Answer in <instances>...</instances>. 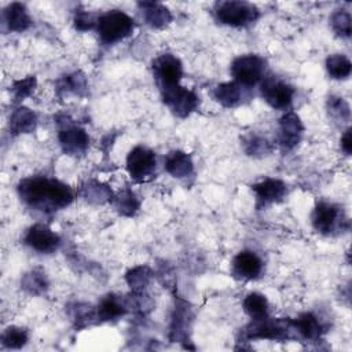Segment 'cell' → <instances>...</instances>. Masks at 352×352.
Instances as JSON below:
<instances>
[{
	"label": "cell",
	"instance_id": "obj_1",
	"mask_svg": "<svg viewBox=\"0 0 352 352\" xmlns=\"http://www.w3.org/2000/svg\"><path fill=\"white\" fill-rule=\"evenodd\" d=\"M18 194L29 208L43 213L66 208L74 198L69 186L47 176H32L21 180Z\"/></svg>",
	"mask_w": 352,
	"mask_h": 352
},
{
	"label": "cell",
	"instance_id": "obj_2",
	"mask_svg": "<svg viewBox=\"0 0 352 352\" xmlns=\"http://www.w3.org/2000/svg\"><path fill=\"white\" fill-rule=\"evenodd\" d=\"M135 29V21L121 10L99 14L96 32L103 44H114L128 37Z\"/></svg>",
	"mask_w": 352,
	"mask_h": 352
},
{
	"label": "cell",
	"instance_id": "obj_3",
	"mask_svg": "<svg viewBox=\"0 0 352 352\" xmlns=\"http://www.w3.org/2000/svg\"><path fill=\"white\" fill-rule=\"evenodd\" d=\"M213 12L220 23L232 28L248 26L260 15L258 8L254 4L236 0L217 1L213 7Z\"/></svg>",
	"mask_w": 352,
	"mask_h": 352
},
{
	"label": "cell",
	"instance_id": "obj_4",
	"mask_svg": "<svg viewBox=\"0 0 352 352\" xmlns=\"http://www.w3.org/2000/svg\"><path fill=\"white\" fill-rule=\"evenodd\" d=\"M267 62L256 54L241 55L231 63V74L234 81L242 87H253L264 78Z\"/></svg>",
	"mask_w": 352,
	"mask_h": 352
},
{
	"label": "cell",
	"instance_id": "obj_5",
	"mask_svg": "<svg viewBox=\"0 0 352 352\" xmlns=\"http://www.w3.org/2000/svg\"><path fill=\"white\" fill-rule=\"evenodd\" d=\"M294 327L292 320L286 319H270L268 316L260 320H252L245 329V337L248 340H287L292 338Z\"/></svg>",
	"mask_w": 352,
	"mask_h": 352
},
{
	"label": "cell",
	"instance_id": "obj_6",
	"mask_svg": "<svg viewBox=\"0 0 352 352\" xmlns=\"http://www.w3.org/2000/svg\"><path fill=\"white\" fill-rule=\"evenodd\" d=\"M261 98L276 110H286L293 102L294 88L276 76H267L260 81Z\"/></svg>",
	"mask_w": 352,
	"mask_h": 352
},
{
	"label": "cell",
	"instance_id": "obj_7",
	"mask_svg": "<svg viewBox=\"0 0 352 352\" xmlns=\"http://www.w3.org/2000/svg\"><path fill=\"white\" fill-rule=\"evenodd\" d=\"M157 168L155 153L144 146L133 147L126 157V170L135 182H144L153 176Z\"/></svg>",
	"mask_w": 352,
	"mask_h": 352
},
{
	"label": "cell",
	"instance_id": "obj_8",
	"mask_svg": "<svg viewBox=\"0 0 352 352\" xmlns=\"http://www.w3.org/2000/svg\"><path fill=\"white\" fill-rule=\"evenodd\" d=\"M58 140L62 150L69 155H81L89 146L88 133L70 120L58 121Z\"/></svg>",
	"mask_w": 352,
	"mask_h": 352
},
{
	"label": "cell",
	"instance_id": "obj_9",
	"mask_svg": "<svg viewBox=\"0 0 352 352\" xmlns=\"http://www.w3.org/2000/svg\"><path fill=\"white\" fill-rule=\"evenodd\" d=\"M160 91L164 103L177 117H187L198 106V96L192 91L182 87L180 84Z\"/></svg>",
	"mask_w": 352,
	"mask_h": 352
},
{
	"label": "cell",
	"instance_id": "obj_10",
	"mask_svg": "<svg viewBox=\"0 0 352 352\" xmlns=\"http://www.w3.org/2000/svg\"><path fill=\"white\" fill-rule=\"evenodd\" d=\"M153 73L160 89L180 84L183 66L179 58L172 54H162L153 60Z\"/></svg>",
	"mask_w": 352,
	"mask_h": 352
},
{
	"label": "cell",
	"instance_id": "obj_11",
	"mask_svg": "<svg viewBox=\"0 0 352 352\" xmlns=\"http://www.w3.org/2000/svg\"><path fill=\"white\" fill-rule=\"evenodd\" d=\"M23 242L33 250L43 253V254H50L54 253L59 245H60V238L56 232H54L51 228H48L44 224H33L29 227L25 232Z\"/></svg>",
	"mask_w": 352,
	"mask_h": 352
},
{
	"label": "cell",
	"instance_id": "obj_12",
	"mask_svg": "<svg viewBox=\"0 0 352 352\" xmlns=\"http://www.w3.org/2000/svg\"><path fill=\"white\" fill-rule=\"evenodd\" d=\"M314 228L324 235L333 234L342 221V210L330 202H319L311 216Z\"/></svg>",
	"mask_w": 352,
	"mask_h": 352
},
{
	"label": "cell",
	"instance_id": "obj_13",
	"mask_svg": "<svg viewBox=\"0 0 352 352\" xmlns=\"http://www.w3.org/2000/svg\"><path fill=\"white\" fill-rule=\"evenodd\" d=\"M252 190L256 195L257 209H261V208H265L268 205L282 201L287 192L286 184L282 180L272 179V177H267V179L253 184Z\"/></svg>",
	"mask_w": 352,
	"mask_h": 352
},
{
	"label": "cell",
	"instance_id": "obj_14",
	"mask_svg": "<svg viewBox=\"0 0 352 352\" xmlns=\"http://www.w3.org/2000/svg\"><path fill=\"white\" fill-rule=\"evenodd\" d=\"M232 274L245 280L257 279L263 272V260L252 250H241L231 263Z\"/></svg>",
	"mask_w": 352,
	"mask_h": 352
},
{
	"label": "cell",
	"instance_id": "obj_15",
	"mask_svg": "<svg viewBox=\"0 0 352 352\" xmlns=\"http://www.w3.org/2000/svg\"><path fill=\"white\" fill-rule=\"evenodd\" d=\"M304 126L300 117L293 113H285L279 120V129H278V140L279 144L287 150L296 147L302 136Z\"/></svg>",
	"mask_w": 352,
	"mask_h": 352
},
{
	"label": "cell",
	"instance_id": "obj_16",
	"mask_svg": "<svg viewBox=\"0 0 352 352\" xmlns=\"http://www.w3.org/2000/svg\"><path fill=\"white\" fill-rule=\"evenodd\" d=\"M1 25L8 32H25L32 26V18L25 4L11 3L1 11Z\"/></svg>",
	"mask_w": 352,
	"mask_h": 352
},
{
	"label": "cell",
	"instance_id": "obj_17",
	"mask_svg": "<svg viewBox=\"0 0 352 352\" xmlns=\"http://www.w3.org/2000/svg\"><path fill=\"white\" fill-rule=\"evenodd\" d=\"M164 168L172 177L176 179H186L194 172L191 157L180 150H172L165 155Z\"/></svg>",
	"mask_w": 352,
	"mask_h": 352
},
{
	"label": "cell",
	"instance_id": "obj_18",
	"mask_svg": "<svg viewBox=\"0 0 352 352\" xmlns=\"http://www.w3.org/2000/svg\"><path fill=\"white\" fill-rule=\"evenodd\" d=\"M138 7L140 8V12H142V16H143L144 22L148 26L154 28V29L165 28L172 21L170 11L161 3L140 1V3H138Z\"/></svg>",
	"mask_w": 352,
	"mask_h": 352
},
{
	"label": "cell",
	"instance_id": "obj_19",
	"mask_svg": "<svg viewBox=\"0 0 352 352\" xmlns=\"http://www.w3.org/2000/svg\"><path fill=\"white\" fill-rule=\"evenodd\" d=\"M242 85L235 81L221 82L213 88V98L224 107H234L242 102L243 91Z\"/></svg>",
	"mask_w": 352,
	"mask_h": 352
},
{
	"label": "cell",
	"instance_id": "obj_20",
	"mask_svg": "<svg viewBox=\"0 0 352 352\" xmlns=\"http://www.w3.org/2000/svg\"><path fill=\"white\" fill-rule=\"evenodd\" d=\"M126 308H128V304L124 302L121 297L109 294L100 300L96 309V316L100 320L117 319L126 312Z\"/></svg>",
	"mask_w": 352,
	"mask_h": 352
},
{
	"label": "cell",
	"instance_id": "obj_21",
	"mask_svg": "<svg viewBox=\"0 0 352 352\" xmlns=\"http://www.w3.org/2000/svg\"><path fill=\"white\" fill-rule=\"evenodd\" d=\"M37 124L36 114L28 107H18L10 117V131L15 135L34 131Z\"/></svg>",
	"mask_w": 352,
	"mask_h": 352
},
{
	"label": "cell",
	"instance_id": "obj_22",
	"mask_svg": "<svg viewBox=\"0 0 352 352\" xmlns=\"http://www.w3.org/2000/svg\"><path fill=\"white\" fill-rule=\"evenodd\" d=\"M292 324L294 327V331L304 337L305 340H315L320 334V323L318 318L309 312L301 314L298 318L292 320Z\"/></svg>",
	"mask_w": 352,
	"mask_h": 352
},
{
	"label": "cell",
	"instance_id": "obj_23",
	"mask_svg": "<svg viewBox=\"0 0 352 352\" xmlns=\"http://www.w3.org/2000/svg\"><path fill=\"white\" fill-rule=\"evenodd\" d=\"M243 309L252 320H260L268 316V301L261 293H249L243 298Z\"/></svg>",
	"mask_w": 352,
	"mask_h": 352
},
{
	"label": "cell",
	"instance_id": "obj_24",
	"mask_svg": "<svg viewBox=\"0 0 352 352\" xmlns=\"http://www.w3.org/2000/svg\"><path fill=\"white\" fill-rule=\"evenodd\" d=\"M326 70L334 80H344L351 76L352 63L342 54H333L326 59Z\"/></svg>",
	"mask_w": 352,
	"mask_h": 352
},
{
	"label": "cell",
	"instance_id": "obj_25",
	"mask_svg": "<svg viewBox=\"0 0 352 352\" xmlns=\"http://www.w3.org/2000/svg\"><path fill=\"white\" fill-rule=\"evenodd\" d=\"M22 287L30 294H41L48 287V280L41 270H32L22 278Z\"/></svg>",
	"mask_w": 352,
	"mask_h": 352
},
{
	"label": "cell",
	"instance_id": "obj_26",
	"mask_svg": "<svg viewBox=\"0 0 352 352\" xmlns=\"http://www.w3.org/2000/svg\"><path fill=\"white\" fill-rule=\"evenodd\" d=\"M28 330L18 326H10L1 334V344L10 349H18L28 342Z\"/></svg>",
	"mask_w": 352,
	"mask_h": 352
},
{
	"label": "cell",
	"instance_id": "obj_27",
	"mask_svg": "<svg viewBox=\"0 0 352 352\" xmlns=\"http://www.w3.org/2000/svg\"><path fill=\"white\" fill-rule=\"evenodd\" d=\"M150 276H151V274L147 267H136L126 274L125 279H126V283L129 285V287L135 293H142L146 289V286L148 285Z\"/></svg>",
	"mask_w": 352,
	"mask_h": 352
},
{
	"label": "cell",
	"instance_id": "obj_28",
	"mask_svg": "<svg viewBox=\"0 0 352 352\" xmlns=\"http://www.w3.org/2000/svg\"><path fill=\"white\" fill-rule=\"evenodd\" d=\"M330 25L333 30L341 37L351 36V14L345 10H337L330 16Z\"/></svg>",
	"mask_w": 352,
	"mask_h": 352
},
{
	"label": "cell",
	"instance_id": "obj_29",
	"mask_svg": "<svg viewBox=\"0 0 352 352\" xmlns=\"http://www.w3.org/2000/svg\"><path fill=\"white\" fill-rule=\"evenodd\" d=\"M327 109L329 114L341 121H348L349 120V104L340 96H330L327 100Z\"/></svg>",
	"mask_w": 352,
	"mask_h": 352
},
{
	"label": "cell",
	"instance_id": "obj_30",
	"mask_svg": "<svg viewBox=\"0 0 352 352\" xmlns=\"http://www.w3.org/2000/svg\"><path fill=\"white\" fill-rule=\"evenodd\" d=\"M36 88V77H26L23 80L14 81L11 87V92L14 95L15 100H23L26 96H29Z\"/></svg>",
	"mask_w": 352,
	"mask_h": 352
},
{
	"label": "cell",
	"instance_id": "obj_31",
	"mask_svg": "<svg viewBox=\"0 0 352 352\" xmlns=\"http://www.w3.org/2000/svg\"><path fill=\"white\" fill-rule=\"evenodd\" d=\"M117 208L122 214L132 216L138 210L139 202L131 190H124L121 195L117 197Z\"/></svg>",
	"mask_w": 352,
	"mask_h": 352
},
{
	"label": "cell",
	"instance_id": "obj_32",
	"mask_svg": "<svg viewBox=\"0 0 352 352\" xmlns=\"http://www.w3.org/2000/svg\"><path fill=\"white\" fill-rule=\"evenodd\" d=\"M245 151L249 155H254V157L267 155L271 151V146L265 139L252 135L245 140Z\"/></svg>",
	"mask_w": 352,
	"mask_h": 352
},
{
	"label": "cell",
	"instance_id": "obj_33",
	"mask_svg": "<svg viewBox=\"0 0 352 352\" xmlns=\"http://www.w3.org/2000/svg\"><path fill=\"white\" fill-rule=\"evenodd\" d=\"M98 14H92L88 11H77L74 15V28L77 30L85 32V30H91V29H96V23H98Z\"/></svg>",
	"mask_w": 352,
	"mask_h": 352
},
{
	"label": "cell",
	"instance_id": "obj_34",
	"mask_svg": "<svg viewBox=\"0 0 352 352\" xmlns=\"http://www.w3.org/2000/svg\"><path fill=\"white\" fill-rule=\"evenodd\" d=\"M62 88H65L67 92L80 95L87 88V81L81 74L74 73V74L66 76V78L62 81Z\"/></svg>",
	"mask_w": 352,
	"mask_h": 352
},
{
	"label": "cell",
	"instance_id": "obj_35",
	"mask_svg": "<svg viewBox=\"0 0 352 352\" xmlns=\"http://www.w3.org/2000/svg\"><path fill=\"white\" fill-rule=\"evenodd\" d=\"M341 148L345 151V154H351V148H352V143H351V128H348L344 135L341 136Z\"/></svg>",
	"mask_w": 352,
	"mask_h": 352
}]
</instances>
